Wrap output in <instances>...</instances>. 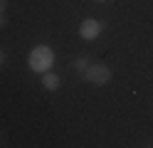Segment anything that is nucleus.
Wrapping results in <instances>:
<instances>
[{"mask_svg": "<svg viewBox=\"0 0 153 148\" xmlns=\"http://www.w3.org/2000/svg\"><path fill=\"white\" fill-rule=\"evenodd\" d=\"M82 77L87 79L89 84H94V86H104V84H109V82H111L114 72H111V67H109V64H104V62H94V64H89V67L82 72Z\"/></svg>", "mask_w": 153, "mask_h": 148, "instance_id": "nucleus-1", "label": "nucleus"}, {"mask_svg": "<svg viewBox=\"0 0 153 148\" xmlns=\"http://www.w3.org/2000/svg\"><path fill=\"white\" fill-rule=\"evenodd\" d=\"M52 62H54V54H52V49L50 47H37V49H32L30 52V59H27V64H30V69L32 72H47V69L52 67Z\"/></svg>", "mask_w": 153, "mask_h": 148, "instance_id": "nucleus-2", "label": "nucleus"}, {"mask_svg": "<svg viewBox=\"0 0 153 148\" xmlns=\"http://www.w3.org/2000/svg\"><path fill=\"white\" fill-rule=\"evenodd\" d=\"M101 30H104V22H101V20L89 17V20H84V22L79 25V35H82L84 39H97V37L101 35Z\"/></svg>", "mask_w": 153, "mask_h": 148, "instance_id": "nucleus-3", "label": "nucleus"}, {"mask_svg": "<svg viewBox=\"0 0 153 148\" xmlns=\"http://www.w3.org/2000/svg\"><path fill=\"white\" fill-rule=\"evenodd\" d=\"M42 84H45L47 91H57V89H59V77L47 69V72H42Z\"/></svg>", "mask_w": 153, "mask_h": 148, "instance_id": "nucleus-4", "label": "nucleus"}, {"mask_svg": "<svg viewBox=\"0 0 153 148\" xmlns=\"http://www.w3.org/2000/svg\"><path fill=\"white\" fill-rule=\"evenodd\" d=\"M72 64H74V69H79V72H84V69L89 67V59H87V57H76Z\"/></svg>", "mask_w": 153, "mask_h": 148, "instance_id": "nucleus-5", "label": "nucleus"}, {"mask_svg": "<svg viewBox=\"0 0 153 148\" xmlns=\"http://www.w3.org/2000/svg\"><path fill=\"white\" fill-rule=\"evenodd\" d=\"M3 27H7V17H5V13L0 15V30H3Z\"/></svg>", "mask_w": 153, "mask_h": 148, "instance_id": "nucleus-6", "label": "nucleus"}, {"mask_svg": "<svg viewBox=\"0 0 153 148\" xmlns=\"http://www.w3.org/2000/svg\"><path fill=\"white\" fill-rule=\"evenodd\" d=\"M5 10H7V0H0V15H3Z\"/></svg>", "mask_w": 153, "mask_h": 148, "instance_id": "nucleus-7", "label": "nucleus"}, {"mask_svg": "<svg viewBox=\"0 0 153 148\" xmlns=\"http://www.w3.org/2000/svg\"><path fill=\"white\" fill-rule=\"evenodd\" d=\"M5 59H7V54L3 52V49H0V67H3V64H5Z\"/></svg>", "mask_w": 153, "mask_h": 148, "instance_id": "nucleus-8", "label": "nucleus"}, {"mask_svg": "<svg viewBox=\"0 0 153 148\" xmlns=\"http://www.w3.org/2000/svg\"><path fill=\"white\" fill-rule=\"evenodd\" d=\"M97 3H106V0H97Z\"/></svg>", "mask_w": 153, "mask_h": 148, "instance_id": "nucleus-9", "label": "nucleus"}, {"mask_svg": "<svg viewBox=\"0 0 153 148\" xmlns=\"http://www.w3.org/2000/svg\"><path fill=\"white\" fill-rule=\"evenodd\" d=\"M0 138H3V133H0Z\"/></svg>", "mask_w": 153, "mask_h": 148, "instance_id": "nucleus-10", "label": "nucleus"}]
</instances>
